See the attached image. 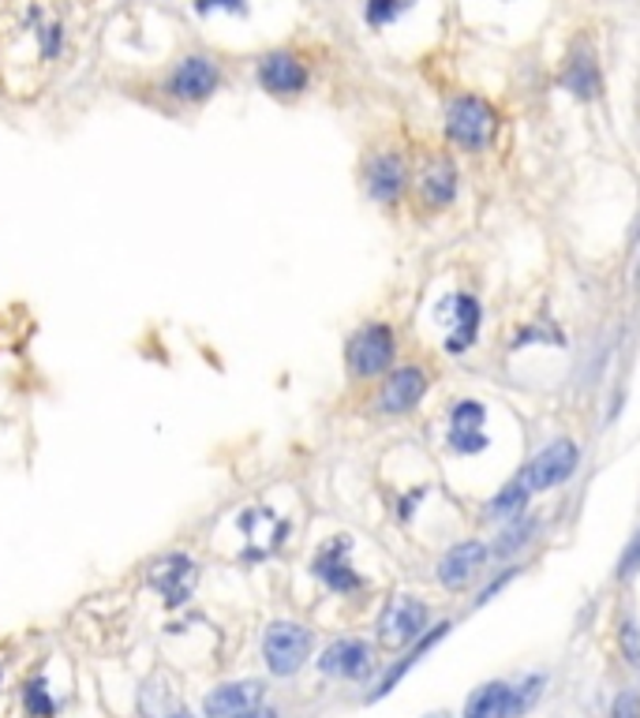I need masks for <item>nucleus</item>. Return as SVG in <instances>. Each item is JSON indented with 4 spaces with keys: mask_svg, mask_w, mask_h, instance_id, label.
<instances>
[{
    "mask_svg": "<svg viewBox=\"0 0 640 718\" xmlns=\"http://www.w3.org/2000/svg\"><path fill=\"white\" fill-rule=\"evenodd\" d=\"M498 128V112L487 106L476 94H460L446 106V135L449 143L468 150V154H479V150L491 146Z\"/></svg>",
    "mask_w": 640,
    "mask_h": 718,
    "instance_id": "obj_1",
    "label": "nucleus"
},
{
    "mask_svg": "<svg viewBox=\"0 0 640 718\" xmlns=\"http://www.w3.org/2000/svg\"><path fill=\"white\" fill-rule=\"evenodd\" d=\"M307 655H312V629L296 621H274L262 637V659L278 677H293L307 663Z\"/></svg>",
    "mask_w": 640,
    "mask_h": 718,
    "instance_id": "obj_2",
    "label": "nucleus"
},
{
    "mask_svg": "<svg viewBox=\"0 0 640 718\" xmlns=\"http://www.w3.org/2000/svg\"><path fill=\"white\" fill-rule=\"evenodd\" d=\"M348 371L356 378H375L382 371H390L393 359H398V341H393L390 326H364L360 334L348 341Z\"/></svg>",
    "mask_w": 640,
    "mask_h": 718,
    "instance_id": "obj_3",
    "label": "nucleus"
},
{
    "mask_svg": "<svg viewBox=\"0 0 640 718\" xmlns=\"http://www.w3.org/2000/svg\"><path fill=\"white\" fill-rule=\"evenodd\" d=\"M423 629H427V607H423L420 599H412V595H398L379 621V640L386 648L401 651V648L416 644L423 637Z\"/></svg>",
    "mask_w": 640,
    "mask_h": 718,
    "instance_id": "obj_4",
    "label": "nucleus"
},
{
    "mask_svg": "<svg viewBox=\"0 0 640 718\" xmlns=\"http://www.w3.org/2000/svg\"><path fill=\"white\" fill-rule=\"evenodd\" d=\"M577 460H581L577 442L558 438V442H551V446L543 449L540 457H535L532 465L521 471V479L529 483L532 494H535V490L562 487V483H566V479L573 476V471H577Z\"/></svg>",
    "mask_w": 640,
    "mask_h": 718,
    "instance_id": "obj_5",
    "label": "nucleus"
},
{
    "mask_svg": "<svg viewBox=\"0 0 640 718\" xmlns=\"http://www.w3.org/2000/svg\"><path fill=\"white\" fill-rule=\"evenodd\" d=\"M218 83H221L218 64H214L210 56L195 53V56H184L173 68V75H169V94L181 101H206L218 90Z\"/></svg>",
    "mask_w": 640,
    "mask_h": 718,
    "instance_id": "obj_6",
    "label": "nucleus"
},
{
    "mask_svg": "<svg viewBox=\"0 0 640 718\" xmlns=\"http://www.w3.org/2000/svg\"><path fill=\"white\" fill-rule=\"evenodd\" d=\"M487 557H491V551H487L484 543H476V538L449 546L446 557L438 562V580H442V588H449V591L468 588V584H473L476 576L484 573Z\"/></svg>",
    "mask_w": 640,
    "mask_h": 718,
    "instance_id": "obj_7",
    "label": "nucleus"
},
{
    "mask_svg": "<svg viewBox=\"0 0 640 718\" xmlns=\"http://www.w3.org/2000/svg\"><path fill=\"white\" fill-rule=\"evenodd\" d=\"M423 393H427V374L420 367H398V371L386 374L379 390V409L386 415H404L423 401Z\"/></svg>",
    "mask_w": 640,
    "mask_h": 718,
    "instance_id": "obj_8",
    "label": "nucleus"
},
{
    "mask_svg": "<svg viewBox=\"0 0 640 718\" xmlns=\"http://www.w3.org/2000/svg\"><path fill=\"white\" fill-rule=\"evenodd\" d=\"M259 83L262 90L278 94V98H293L307 87V68L293 53H270L259 61Z\"/></svg>",
    "mask_w": 640,
    "mask_h": 718,
    "instance_id": "obj_9",
    "label": "nucleus"
},
{
    "mask_svg": "<svg viewBox=\"0 0 640 718\" xmlns=\"http://www.w3.org/2000/svg\"><path fill=\"white\" fill-rule=\"evenodd\" d=\"M262 704V685L259 682H232V685H218L210 696L203 700L206 718H240L248 711H256Z\"/></svg>",
    "mask_w": 640,
    "mask_h": 718,
    "instance_id": "obj_10",
    "label": "nucleus"
},
{
    "mask_svg": "<svg viewBox=\"0 0 640 718\" xmlns=\"http://www.w3.org/2000/svg\"><path fill=\"white\" fill-rule=\"evenodd\" d=\"M318 670L329 677H348V682H356V677H364L367 670H371V648L364 644V640H334L323 659H318Z\"/></svg>",
    "mask_w": 640,
    "mask_h": 718,
    "instance_id": "obj_11",
    "label": "nucleus"
},
{
    "mask_svg": "<svg viewBox=\"0 0 640 718\" xmlns=\"http://www.w3.org/2000/svg\"><path fill=\"white\" fill-rule=\"evenodd\" d=\"M438 318L446 323L449 337H446V348L449 352H465L468 345L476 341V329H479V304L473 296H449L446 307L438 311Z\"/></svg>",
    "mask_w": 640,
    "mask_h": 718,
    "instance_id": "obj_12",
    "label": "nucleus"
},
{
    "mask_svg": "<svg viewBox=\"0 0 640 718\" xmlns=\"http://www.w3.org/2000/svg\"><path fill=\"white\" fill-rule=\"evenodd\" d=\"M404 184H409V165H404L401 154H379L367 165V192H371L375 203H393L401 198Z\"/></svg>",
    "mask_w": 640,
    "mask_h": 718,
    "instance_id": "obj_13",
    "label": "nucleus"
},
{
    "mask_svg": "<svg viewBox=\"0 0 640 718\" xmlns=\"http://www.w3.org/2000/svg\"><path fill=\"white\" fill-rule=\"evenodd\" d=\"M420 198L431 206V210H442V206L454 203L457 195V168L446 162V157H431L427 165L420 168Z\"/></svg>",
    "mask_w": 640,
    "mask_h": 718,
    "instance_id": "obj_14",
    "label": "nucleus"
},
{
    "mask_svg": "<svg viewBox=\"0 0 640 718\" xmlns=\"http://www.w3.org/2000/svg\"><path fill=\"white\" fill-rule=\"evenodd\" d=\"M484 404L465 401L454 409V423H449V446L457 453H479L487 449V434H484Z\"/></svg>",
    "mask_w": 640,
    "mask_h": 718,
    "instance_id": "obj_15",
    "label": "nucleus"
},
{
    "mask_svg": "<svg viewBox=\"0 0 640 718\" xmlns=\"http://www.w3.org/2000/svg\"><path fill=\"white\" fill-rule=\"evenodd\" d=\"M154 588H162V595L169 602H184L187 595H192L195 588V565H192V557H184V554H173V557H165V562H158L154 565Z\"/></svg>",
    "mask_w": 640,
    "mask_h": 718,
    "instance_id": "obj_16",
    "label": "nucleus"
},
{
    "mask_svg": "<svg viewBox=\"0 0 640 718\" xmlns=\"http://www.w3.org/2000/svg\"><path fill=\"white\" fill-rule=\"evenodd\" d=\"M315 573L323 576V580H326L334 591H352V588H360V576H356L352 565H348V543H345V538H334V543H329L326 551L318 554Z\"/></svg>",
    "mask_w": 640,
    "mask_h": 718,
    "instance_id": "obj_17",
    "label": "nucleus"
},
{
    "mask_svg": "<svg viewBox=\"0 0 640 718\" xmlns=\"http://www.w3.org/2000/svg\"><path fill=\"white\" fill-rule=\"evenodd\" d=\"M510 693L513 688L506 682L479 685L476 693L468 696L465 718H510Z\"/></svg>",
    "mask_w": 640,
    "mask_h": 718,
    "instance_id": "obj_18",
    "label": "nucleus"
},
{
    "mask_svg": "<svg viewBox=\"0 0 640 718\" xmlns=\"http://www.w3.org/2000/svg\"><path fill=\"white\" fill-rule=\"evenodd\" d=\"M562 87H566L570 94H577V98H596L599 87H604V79H599V68H596V61H592V53H577L570 61V68L566 75H562Z\"/></svg>",
    "mask_w": 640,
    "mask_h": 718,
    "instance_id": "obj_19",
    "label": "nucleus"
},
{
    "mask_svg": "<svg viewBox=\"0 0 640 718\" xmlns=\"http://www.w3.org/2000/svg\"><path fill=\"white\" fill-rule=\"evenodd\" d=\"M529 498H532L529 483H524V479L517 476L513 483H506V487L495 494V502L487 505V516H513V513H521V509H524V502H529Z\"/></svg>",
    "mask_w": 640,
    "mask_h": 718,
    "instance_id": "obj_20",
    "label": "nucleus"
},
{
    "mask_svg": "<svg viewBox=\"0 0 640 718\" xmlns=\"http://www.w3.org/2000/svg\"><path fill=\"white\" fill-rule=\"evenodd\" d=\"M409 8V0H367V23L386 26L393 15H401Z\"/></svg>",
    "mask_w": 640,
    "mask_h": 718,
    "instance_id": "obj_21",
    "label": "nucleus"
},
{
    "mask_svg": "<svg viewBox=\"0 0 640 718\" xmlns=\"http://www.w3.org/2000/svg\"><path fill=\"white\" fill-rule=\"evenodd\" d=\"M446 629H449V621H442V625H435V632H431V637H423V640H420V644H416V651H412V663H416V655H423V651H427L431 644H435V640H442V637H446ZM404 670H409V663H401V666H393V674H390V677H386V682H382V688H379V693H390V688H393V682H398V677L404 674Z\"/></svg>",
    "mask_w": 640,
    "mask_h": 718,
    "instance_id": "obj_22",
    "label": "nucleus"
},
{
    "mask_svg": "<svg viewBox=\"0 0 640 718\" xmlns=\"http://www.w3.org/2000/svg\"><path fill=\"white\" fill-rule=\"evenodd\" d=\"M23 700H26V711L37 715V718H50L53 715V700H50V693H45L42 682L23 685Z\"/></svg>",
    "mask_w": 640,
    "mask_h": 718,
    "instance_id": "obj_23",
    "label": "nucleus"
},
{
    "mask_svg": "<svg viewBox=\"0 0 640 718\" xmlns=\"http://www.w3.org/2000/svg\"><path fill=\"white\" fill-rule=\"evenodd\" d=\"M622 651H626L629 666H640V629H637L633 618L622 621Z\"/></svg>",
    "mask_w": 640,
    "mask_h": 718,
    "instance_id": "obj_24",
    "label": "nucleus"
},
{
    "mask_svg": "<svg viewBox=\"0 0 640 718\" xmlns=\"http://www.w3.org/2000/svg\"><path fill=\"white\" fill-rule=\"evenodd\" d=\"M610 718H640V696L637 693H618L615 707H610Z\"/></svg>",
    "mask_w": 640,
    "mask_h": 718,
    "instance_id": "obj_25",
    "label": "nucleus"
},
{
    "mask_svg": "<svg viewBox=\"0 0 640 718\" xmlns=\"http://www.w3.org/2000/svg\"><path fill=\"white\" fill-rule=\"evenodd\" d=\"M640 569V535L633 538V543H629V551L622 554V565H618V576H622V580H629V576H633Z\"/></svg>",
    "mask_w": 640,
    "mask_h": 718,
    "instance_id": "obj_26",
    "label": "nucleus"
},
{
    "mask_svg": "<svg viewBox=\"0 0 640 718\" xmlns=\"http://www.w3.org/2000/svg\"><path fill=\"white\" fill-rule=\"evenodd\" d=\"M199 12H214V8H225V12H243V0H195Z\"/></svg>",
    "mask_w": 640,
    "mask_h": 718,
    "instance_id": "obj_27",
    "label": "nucleus"
},
{
    "mask_svg": "<svg viewBox=\"0 0 640 718\" xmlns=\"http://www.w3.org/2000/svg\"><path fill=\"white\" fill-rule=\"evenodd\" d=\"M240 718H278V711H270V707H256V711H248Z\"/></svg>",
    "mask_w": 640,
    "mask_h": 718,
    "instance_id": "obj_28",
    "label": "nucleus"
},
{
    "mask_svg": "<svg viewBox=\"0 0 640 718\" xmlns=\"http://www.w3.org/2000/svg\"><path fill=\"white\" fill-rule=\"evenodd\" d=\"M169 718H192V715H187V711H176V715H169Z\"/></svg>",
    "mask_w": 640,
    "mask_h": 718,
    "instance_id": "obj_29",
    "label": "nucleus"
},
{
    "mask_svg": "<svg viewBox=\"0 0 640 718\" xmlns=\"http://www.w3.org/2000/svg\"><path fill=\"white\" fill-rule=\"evenodd\" d=\"M427 718H449V715H427Z\"/></svg>",
    "mask_w": 640,
    "mask_h": 718,
    "instance_id": "obj_30",
    "label": "nucleus"
}]
</instances>
